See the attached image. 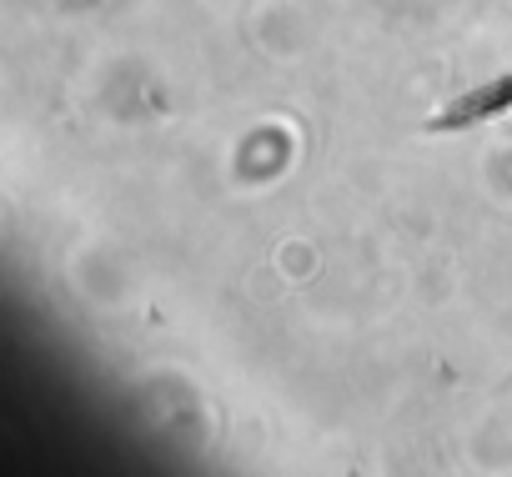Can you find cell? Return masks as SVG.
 Instances as JSON below:
<instances>
[{
    "label": "cell",
    "instance_id": "6da1fadb",
    "mask_svg": "<svg viewBox=\"0 0 512 477\" xmlns=\"http://www.w3.org/2000/svg\"><path fill=\"white\" fill-rule=\"evenodd\" d=\"M497 111H512V76H507V81H492V86H482V91H467L457 106L437 111V116H432V131H457V126L487 121V116H497Z\"/></svg>",
    "mask_w": 512,
    "mask_h": 477
}]
</instances>
